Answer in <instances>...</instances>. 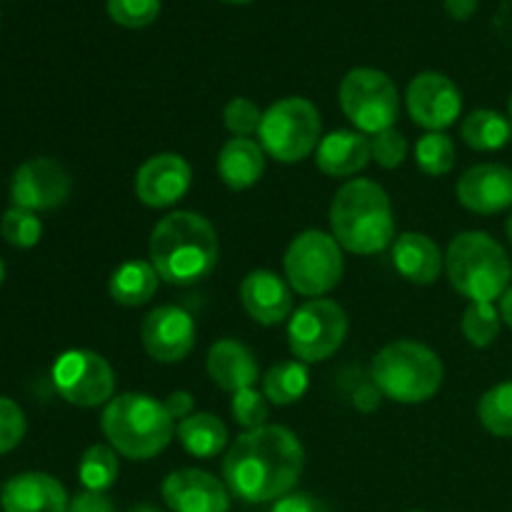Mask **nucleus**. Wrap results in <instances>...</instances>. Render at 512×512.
Listing matches in <instances>:
<instances>
[{
    "mask_svg": "<svg viewBox=\"0 0 512 512\" xmlns=\"http://www.w3.org/2000/svg\"><path fill=\"white\" fill-rule=\"evenodd\" d=\"M305 468L303 443L283 425L245 430L223 460L225 485L245 503L280 500L298 485Z\"/></svg>",
    "mask_w": 512,
    "mask_h": 512,
    "instance_id": "1",
    "label": "nucleus"
},
{
    "mask_svg": "<svg viewBox=\"0 0 512 512\" xmlns=\"http://www.w3.org/2000/svg\"><path fill=\"white\" fill-rule=\"evenodd\" d=\"M220 258L218 233L208 218L190 210L165 215L150 235V263L160 280L193 285L208 278Z\"/></svg>",
    "mask_w": 512,
    "mask_h": 512,
    "instance_id": "2",
    "label": "nucleus"
},
{
    "mask_svg": "<svg viewBox=\"0 0 512 512\" xmlns=\"http://www.w3.org/2000/svg\"><path fill=\"white\" fill-rule=\"evenodd\" d=\"M330 228L340 248L355 255L383 253L395 238L388 193L368 178L348 180L330 205Z\"/></svg>",
    "mask_w": 512,
    "mask_h": 512,
    "instance_id": "3",
    "label": "nucleus"
},
{
    "mask_svg": "<svg viewBox=\"0 0 512 512\" xmlns=\"http://www.w3.org/2000/svg\"><path fill=\"white\" fill-rule=\"evenodd\" d=\"M108 445L128 460H150L175 435V420L160 400L145 393H123L110 400L100 418Z\"/></svg>",
    "mask_w": 512,
    "mask_h": 512,
    "instance_id": "4",
    "label": "nucleus"
},
{
    "mask_svg": "<svg viewBox=\"0 0 512 512\" xmlns=\"http://www.w3.org/2000/svg\"><path fill=\"white\" fill-rule=\"evenodd\" d=\"M448 280L470 303L503 298L512 278V263L503 245L483 230H468L453 238L445 255Z\"/></svg>",
    "mask_w": 512,
    "mask_h": 512,
    "instance_id": "5",
    "label": "nucleus"
},
{
    "mask_svg": "<svg viewBox=\"0 0 512 512\" xmlns=\"http://www.w3.org/2000/svg\"><path fill=\"white\" fill-rule=\"evenodd\" d=\"M443 363L438 353L418 340H395L385 345L370 365L375 388L400 405L428 403L443 385Z\"/></svg>",
    "mask_w": 512,
    "mask_h": 512,
    "instance_id": "6",
    "label": "nucleus"
},
{
    "mask_svg": "<svg viewBox=\"0 0 512 512\" xmlns=\"http://www.w3.org/2000/svg\"><path fill=\"white\" fill-rule=\"evenodd\" d=\"M320 130L318 108L308 98L290 95L265 110L258 135L265 155L278 163H300L318 150Z\"/></svg>",
    "mask_w": 512,
    "mask_h": 512,
    "instance_id": "7",
    "label": "nucleus"
},
{
    "mask_svg": "<svg viewBox=\"0 0 512 512\" xmlns=\"http://www.w3.org/2000/svg\"><path fill=\"white\" fill-rule=\"evenodd\" d=\"M285 278L305 298H323L343 278V248L333 233L305 230L285 250Z\"/></svg>",
    "mask_w": 512,
    "mask_h": 512,
    "instance_id": "8",
    "label": "nucleus"
},
{
    "mask_svg": "<svg viewBox=\"0 0 512 512\" xmlns=\"http://www.w3.org/2000/svg\"><path fill=\"white\" fill-rule=\"evenodd\" d=\"M345 118L360 133L378 135L393 128L400 113V95L393 80L378 68H353L338 90Z\"/></svg>",
    "mask_w": 512,
    "mask_h": 512,
    "instance_id": "9",
    "label": "nucleus"
},
{
    "mask_svg": "<svg viewBox=\"0 0 512 512\" xmlns=\"http://www.w3.org/2000/svg\"><path fill=\"white\" fill-rule=\"evenodd\" d=\"M348 338V313L335 300L315 298L290 315L288 343L300 363H323Z\"/></svg>",
    "mask_w": 512,
    "mask_h": 512,
    "instance_id": "10",
    "label": "nucleus"
},
{
    "mask_svg": "<svg viewBox=\"0 0 512 512\" xmlns=\"http://www.w3.org/2000/svg\"><path fill=\"white\" fill-rule=\"evenodd\" d=\"M53 385L60 398L78 408H98L115 398V373L93 350H65L53 365Z\"/></svg>",
    "mask_w": 512,
    "mask_h": 512,
    "instance_id": "11",
    "label": "nucleus"
},
{
    "mask_svg": "<svg viewBox=\"0 0 512 512\" xmlns=\"http://www.w3.org/2000/svg\"><path fill=\"white\" fill-rule=\"evenodd\" d=\"M70 190H73L70 173L53 158L25 160L10 180L13 208L33 210V213L60 208L70 198Z\"/></svg>",
    "mask_w": 512,
    "mask_h": 512,
    "instance_id": "12",
    "label": "nucleus"
},
{
    "mask_svg": "<svg viewBox=\"0 0 512 512\" xmlns=\"http://www.w3.org/2000/svg\"><path fill=\"white\" fill-rule=\"evenodd\" d=\"M408 113L413 123L428 128L430 133H443L463 113V95L460 88L438 70H425L415 75L408 85Z\"/></svg>",
    "mask_w": 512,
    "mask_h": 512,
    "instance_id": "13",
    "label": "nucleus"
},
{
    "mask_svg": "<svg viewBox=\"0 0 512 512\" xmlns=\"http://www.w3.org/2000/svg\"><path fill=\"white\" fill-rule=\"evenodd\" d=\"M140 340L145 353L158 363H180L195 345V323L188 310L178 305H160L143 320Z\"/></svg>",
    "mask_w": 512,
    "mask_h": 512,
    "instance_id": "14",
    "label": "nucleus"
},
{
    "mask_svg": "<svg viewBox=\"0 0 512 512\" xmlns=\"http://www.w3.org/2000/svg\"><path fill=\"white\" fill-rule=\"evenodd\" d=\"M193 183L190 163L178 153H160L145 160L135 173V195L148 208H170Z\"/></svg>",
    "mask_w": 512,
    "mask_h": 512,
    "instance_id": "15",
    "label": "nucleus"
},
{
    "mask_svg": "<svg viewBox=\"0 0 512 512\" xmlns=\"http://www.w3.org/2000/svg\"><path fill=\"white\" fill-rule=\"evenodd\" d=\"M163 500L173 512H228V485L198 468H183L163 480Z\"/></svg>",
    "mask_w": 512,
    "mask_h": 512,
    "instance_id": "16",
    "label": "nucleus"
},
{
    "mask_svg": "<svg viewBox=\"0 0 512 512\" xmlns=\"http://www.w3.org/2000/svg\"><path fill=\"white\" fill-rule=\"evenodd\" d=\"M455 195L470 213H503L512 208V170L498 163L473 165L460 175Z\"/></svg>",
    "mask_w": 512,
    "mask_h": 512,
    "instance_id": "17",
    "label": "nucleus"
},
{
    "mask_svg": "<svg viewBox=\"0 0 512 512\" xmlns=\"http://www.w3.org/2000/svg\"><path fill=\"white\" fill-rule=\"evenodd\" d=\"M240 303L255 323L280 325L293 313V290L273 270H253L240 283Z\"/></svg>",
    "mask_w": 512,
    "mask_h": 512,
    "instance_id": "18",
    "label": "nucleus"
},
{
    "mask_svg": "<svg viewBox=\"0 0 512 512\" xmlns=\"http://www.w3.org/2000/svg\"><path fill=\"white\" fill-rule=\"evenodd\" d=\"M3 512H68L63 483L48 473H20L0 490Z\"/></svg>",
    "mask_w": 512,
    "mask_h": 512,
    "instance_id": "19",
    "label": "nucleus"
},
{
    "mask_svg": "<svg viewBox=\"0 0 512 512\" xmlns=\"http://www.w3.org/2000/svg\"><path fill=\"white\" fill-rule=\"evenodd\" d=\"M208 368L210 380L225 393H238V390L253 388L260 378L258 360L248 345L238 340H218L208 350Z\"/></svg>",
    "mask_w": 512,
    "mask_h": 512,
    "instance_id": "20",
    "label": "nucleus"
},
{
    "mask_svg": "<svg viewBox=\"0 0 512 512\" xmlns=\"http://www.w3.org/2000/svg\"><path fill=\"white\" fill-rule=\"evenodd\" d=\"M370 160V138L360 130H335L325 135L315 150V165L330 178L358 175Z\"/></svg>",
    "mask_w": 512,
    "mask_h": 512,
    "instance_id": "21",
    "label": "nucleus"
},
{
    "mask_svg": "<svg viewBox=\"0 0 512 512\" xmlns=\"http://www.w3.org/2000/svg\"><path fill=\"white\" fill-rule=\"evenodd\" d=\"M443 253L425 233H403L393 243V265L408 283L430 285L443 270Z\"/></svg>",
    "mask_w": 512,
    "mask_h": 512,
    "instance_id": "22",
    "label": "nucleus"
},
{
    "mask_svg": "<svg viewBox=\"0 0 512 512\" xmlns=\"http://www.w3.org/2000/svg\"><path fill=\"white\" fill-rule=\"evenodd\" d=\"M265 150L253 138H233L218 155V175L230 190H248L263 178Z\"/></svg>",
    "mask_w": 512,
    "mask_h": 512,
    "instance_id": "23",
    "label": "nucleus"
},
{
    "mask_svg": "<svg viewBox=\"0 0 512 512\" xmlns=\"http://www.w3.org/2000/svg\"><path fill=\"white\" fill-rule=\"evenodd\" d=\"M158 270L148 260H128V263L118 265L110 275L108 293L123 308H140V305L150 303V298L158 290Z\"/></svg>",
    "mask_w": 512,
    "mask_h": 512,
    "instance_id": "24",
    "label": "nucleus"
},
{
    "mask_svg": "<svg viewBox=\"0 0 512 512\" xmlns=\"http://www.w3.org/2000/svg\"><path fill=\"white\" fill-rule=\"evenodd\" d=\"M178 440L193 458L210 460L228 445V428L213 413H193L178 423Z\"/></svg>",
    "mask_w": 512,
    "mask_h": 512,
    "instance_id": "25",
    "label": "nucleus"
},
{
    "mask_svg": "<svg viewBox=\"0 0 512 512\" xmlns=\"http://www.w3.org/2000/svg\"><path fill=\"white\" fill-rule=\"evenodd\" d=\"M460 135L465 143L480 153H490V150H500L510 143L512 138V123L498 110L480 108L473 110L468 118L460 125Z\"/></svg>",
    "mask_w": 512,
    "mask_h": 512,
    "instance_id": "26",
    "label": "nucleus"
},
{
    "mask_svg": "<svg viewBox=\"0 0 512 512\" xmlns=\"http://www.w3.org/2000/svg\"><path fill=\"white\" fill-rule=\"evenodd\" d=\"M310 373L300 360H285L273 365L263 378V395L273 405H293L308 393Z\"/></svg>",
    "mask_w": 512,
    "mask_h": 512,
    "instance_id": "27",
    "label": "nucleus"
},
{
    "mask_svg": "<svg viewBox=\"0 0 512 512\" xmlns=\"http://www.w3.org/2000/svg\"><path fill=\"white\" fill-rule=\"evenodd\" d=\"M118 453L110 445H90L78 465V478L90 493H105L118 480Z\"/></svg>",
    "mask_w": 512,
    "mask_h": 512,
    "instance_id": "28",
    "label": "nucleus"
},
{
    "mask_svg": "<svg viewBox=\"0 0 512 512\" xmlns=\"http://www.w3.org/2000/svg\"><path fill=\"white\" fill-rule=\"evenodd\" d=\"M478 418L488 433L512 438V380L495 385L480 398Z\"/></svg>",
    "mask_w": 512,
    "mask_h": 512,
    "instance_id": "29",
    "label": "nucleus"
},
{
    "mask_svg": "<svg viewBox=\"0 0 512 512\" xmlns=\"http://www.w3.org/2000/svg\"><path fill=\"white\" fill-rule=\"evenodd\" d=\"M415 163L425 175H448L455 165V143L445 133H425L415 145Z\"/></svg>",
    "mask_w": 512,
    "mask_h": 512,
    "instance_id": "30",
    "label": "nucleus"
},
{
    "mask_svg": "<svg viewBox=\"0 0 512 512\" xmlns=\"http://www.w3.org/2000/svg\"><path fill=\"white\" fill-rule=\"evenodd\" d=\"M500 325H503V318H500L498 308L493 303H470L468 310L463 315V335L470 345L475 348H488L498 340Z\"/></svg>",
    "mask_w": 512,
    "mask_h": 512,
    "instance_id": "31",
    "label": "nucleus"
},
{
    "mask_svg": "<svg viewBox=\"0 0 512 512\" xmlns=\"http://www.w3.org/2000/svg\"><path fill=\"white\" fill-rule=\"evenodd\" d=\"M0 233L13 248L28 250L35 248L43 238V223H40L38 213H33V210L10 208L5 210L3 220H0Z\"/></svg>",
    "mask_w": 512,
    "mask_h": 512,
    "instance_id": "32",
    "label": "nucleus"
},
{
    "mask_svg": "<svg viewBox=\"0 0 512 512\" xmlns=\"http://www.w3.org/2000/svg\"><path fill=\"white\" fill-rule=\"evenodd\" d=\"M160 0H108V15L120 28H148L158 20Z\"/></svg>",
    "mask_w": 512,
    "mask_h": 512,
    "instance_id": "33",
    "label": "nucleus"
},
{
    "mask_svg": "<svg viewBox=\"0 0 512 512\" xmlns=\"http://www.w3.org/2000/svg\"><path fill=\"white\" fill-rule=\"evenodd\" d=\"M230 410H233L235 423L245 430H258L268 425V398H265L263 393H258L255 388H245L233 393V398H230Z\"/></svg>",
    "mask_w": 512,
    "mask_h": 512,
    "instance_id": "34",
    "label": "nucleus"
},
{
    "mask_svg": "<svg viewBox=\"0 0 512 512\" xmlns=\"http://www.w3.org/2000/svg\"><path fill=\"white\" fill-rule=\"evenodd\" d=\"M223 120L225 128H228L235 138H250L253 133H260L263 110H260L250 98H233L225 105Z\"/></svg>",
    "mask_w": 512,
    "mask_h": 512,
    "instance_id": "35",
    "label": "nucleus"
},
{
    "mask_svg": "<svg viewBox=\"0 0 512 512\" xmlns=\"http://www.w3.org/2000/svg\"><path fill=\"white\" fill-rule=\"evenodd\" d=\"M370 158L385 170H395L408 158V140L400 130L388 128L370 138Z\"/></svg>",
    "mask_w": 512,
    "mask_h": 512,
    "instance_id": "36",
    "label": "nucleus"
},
{
    "mask_svg": "<svg viewBox=\"0 0 512 512\" xmlns=\"http://www.w3.org/2000/svg\"><path fill=\"white\" fill-rule=\"evenodd\" d=\"M25 430H28V420H25L23 408L0 395V455L18 448L25 438Z\"/></svg>",
    "mask_w": 512,
    "mask_h": 512,
    "instance_id": "37",
    "label": "nucleus"
},
{
    "mask_svg": "<svg viewBox=\"0 0 512 512\" xmlns=\"http://www.w3.org/2000/svg\"><path fill=\"white\" fill-rule=\"evenodd\" d=\"M270 512H330V508L310 493H288L285 498L275 500Z\"/></svg>",
    "mask_w": 512,
    "mask_h": 512,
    "instance_id": "38",
    "label": "nucleus"
},
{
    "mask_svg": "<svg viewBox=\"0 0 512 512\" xmlns=\"http://www.w3.org/2000/svg\"><path fill=\"white\" fill-rule=\"evenodd\" d=\"M68 512H115V508L110 503V498H105V493H90V490H85V493L75 495L70 500Z\"/></svg>",
    "mask_w": 512,
    "mask_h": 512,
    "instance_id": "39",
    "label": "nucleus"
},
{
    "mask_svg": "<svg viewBox=\"0 0 512 512\" xmlns=\"http://www.w3.org/2000/svg\"><path fill=\"white\" fill-rule=\"evenodd\" d=\"M163 405H165V410L170 413V418H173L175 423H180V420H185L193 415L195 400L188 390H175V393L168 395V400H165Z\"/></svg>",
    "mask_w": 512,
    "mask_h": 512,
    "instance_id": "40",
    "label": "nucleus"
},
{
    "mask_svg": "<svg viewBox=\"0 0 512 512\" xmlns=\"http://www.w3.org/2000/svg\"><path fill=\"white\" fill-rule=\"evenodd\" d=\"M493 30L503 43L512 45V0H503L493 15Z\"/></svg>",
    "mask_w": 512,
    "mask_h": 512,
    "instance_id": "41",
    "label": "nucleus"
},
{
    "mask_svg": "<svg viewBox=\"0 0 512 512\" xmlns=\"http://www.w3.org/2000/svg\"><path fill=\"white\" fill-rule=\"evenodd\" d=\"M443 5H445V10H448L450 18L468 20V18H473V15H475L480 0H443Z\"/></svg>",
    "mask_w": 512,
    "mask_h": 512,
    "instance_id": "42",
    "label": "nucleus"
},
{
    "mask_svg": "<svg viewBox=\"0 0 512 512\" xmlns=\"http://www.w3.org/2000/svg\"><path fill=\"white\" fill-rule=\"evenodd\" d=\"M500 318L508 328H512V288L505 290V295L500 298Z\"/></svg>",
    "mask_w": 512,
    "mask_h": 512,
    "instance_id": "43",
    "label": "nucleus"
},
{
    "mask_svg": "<svg viewBox=\"0 0 512 512\" xmlns=\"http://www.w3.org/2000/svg\"><path fill=\"white\" fill-rule=\"evenodd\" d=\"M128 512H163V510H158L155 505H135V508H130Z\"/></svg>",
    "mask_w": 512,
    "mask_h": 512,
    "instance_id": "44",
    "label": "nucleus"
},
{
    "mask_svg": "<svg viewBox=\"0 0 512 512\" xmlns=\"http://www.w3.org/2000/svg\"><path fill=\"white\" fill-rule=\"evenodd\" d=\"M3 280H5V263L3 258H0V285H3Z\"/></svg>",
    "mask_w": 512,
    "mask_h": 512,
    "instance_id": "45",
    "label": "nucleus"
},
{
    "mask_svg": "<svg viewBox=\"0 0 512 512\" xmlns=\"http://www.w3.org/2000/svg\"><path fill=\"white\" fill-rule=\"evenodd\" d=\"M223 3H233V5H243V3H253V0H223Z\"/></svg>",
    "mask_w": 512,
    "mask_h": 512,
    "instance_id": "46",
    "label": "nucleus"
},
{
    "mask_svg": "<svg viewBox=\"0 0 512 512\" xmlns=\"http://www.w3.org/2000/svg\"><path fill=\"white\" fill-rule=\"evenodd\" d=\"M508 238H510V245H512V213H510V218H508Z\"/></svg>",
    "mask_w": 512,
    "mask_h": 512,
    "instance_id": "47",
    "label": "nucleus"
},
{
    "mask_svg": "<svg viewBox=\"0 0 512 512\" xmlns=\"http://www.w3.org/2000/svg\"><path fill=\"white\" fill-rule=\"evenodd\" d=\"M510 123H512V98H510Z\"/></svg>",
    "mask_w": 512,
    "mask_h": 512,
    "instance_id": "48",
    "label": "nucleus"
},
{
    "mask_svg": "<svg viewBox=\"0 0 512 512\" xmlns=\"http://www.w3.org/2000/svg\"><path fill=\"white\" fill-rule=\"evenodd\" d=\"M413 512H423V510H413Z\"/></svg>",
    "mask_w": 512,
    "mask_h": 512,
    "instance_id": "49",
    "label": "nucleus"
}]
</instances>
